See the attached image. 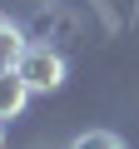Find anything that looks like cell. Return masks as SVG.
I'll list each match as a JSON object with an SVG mask.
<instances>
[{
  "instance_id": "2",
  "label": "cell",
  "mask_w": 139,
  "mask_h": 149,
  "mask_svg": "<svg viewBox=\"0 0 139 149\" xmlns=\"http://www.w3.org/2000/svg\"><path fill=\"white\" fill-rule=\"evenodd\" d=\"M25 104H30V85L20 80L15 70H0V124H10Z\"/></svg>"
},
{
  "instance_id": "3",
  "label": "cell",
  "mask_w": 139,
  "mask_h": 149,
  "mask_svg": "<svg viewBox=\"0 0 139 149\" xmlns=\"http://www.w3.org/2000/svg\"><path fill=\"white\" fill-rule=\"evenodd\" d=\"M25 30L15 25V20H5V15H0V70H15L20 65V55H25Z\"/></svg>"
},
{
  "instance_id": "4",
  "label": "cell",
  "mask_w": 139,
  "mask_h": 149,
  "mask_svg": "<svg viewBox=\"0 0 139 149\" xmlns=\"http://www.w3.org/2000/svg\"><path fill=\"white\" fill-rule=\"evenodd\" d=\"M70 149H124V139L109 134V129H85V134L70 139Z\"/></svg>"
},
{
  "instance_id": "1",
  "label": "cell",
  "mask_w": 139,
  "mask_h": 149,
  "mask_svg": "<svg viewBox=\"0 0 139 149\" xmlns=\"http://www.w3.org/2000/svg\"><path fill=\"white\" fill-rule=\"evenodd\" d=\"M15 74L30 85V95H50V90L65 85V60H60V50H50V45H25Z\"/></svg>"
}]
</instances>
